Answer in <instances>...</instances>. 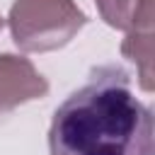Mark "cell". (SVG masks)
<instances>
[{
    "mask_svg": "<svg viewBox=\"0 0 155 155\" xmlns=\"http://www.w3.org/2000/svg\"><path fill=\"white\" fill-rule=\"evenodd\" d=\"M2 24H5V19H2V17H0V29H2Z\"/></svg>",
    "mask_w": 155,
    "mask_h": 155,
    "instance_id": "6",
    "label": "cell"
},
{
    "mask_svg": "<svg viewBox=\"0 0 155 155\" xmlns=\"http://www.w3.org/2000/svg\"><path fill=\"white\" fill-rule=\"evenodd\" d=\"M121 53L131 63H136L140 87L145 92H153V29L128 31L121 44Z\"/></svg>",
    "mask_w": 155,
    "mask_h": 155,
    "instance_id": "5",
    "label": "cell"
},
{
    "mask_svg": "<svg viewBox=\"0 0 155 155\" xmlns=\"http://www.w3.org/2000/svg\"><path fill=\"white\" fill-rule=\"evenodd\" d=\"M48 94V80L17 53H0V114Z\"/></svg>",
    "mask_w": 155,
    "mask_h": 155,
    "instance_id": "3",
    "label": "cell"
},
{
    "mask_svg": "<svg viewBox=\"0 0 155 155\" xmlns=\"http://www.w3.org/2000/svg\"><path fill=\"white\" fill-rule=\"evenodd\" d=\"M51 155H153V111L121 65H99L56 109Z\"/></svg>",
    "mask_w": 155,
    "mask_h": 155,
    "instance_id": "1",
    "label": "cell"
},
{
    "mask_svg": "<svg viewBox=\"0 0 155 155\" xmlns=\"http://www.w3.org/2000/svg\"><path fill=\"white\" fill-rule=\"evenodd\" d=\"M99 17L121 31L153 29L155 0H94Z\"/></svg>",
    "mask_w": 155,
    "mask_h": 155,
    "instance_id": "4",
    "label": "cell"
},
{
    "mask_svg": "<svg viewBox=\"0 0 155 155\" xmlns=\"http://www.w3.org/2000/svg\"><path fill=\"white\" fill-rule=\"evenodd\" d=\"M7 24L19 51L48 53L68 46L87 24V15L75 0H15Z\"/></svg>",
    "mask_w": 155,
    "mask_h": 155,
    "instance_id": "2",
    "label": "cell"
}]
</instances>
